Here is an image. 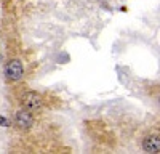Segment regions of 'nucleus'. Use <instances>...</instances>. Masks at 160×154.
Masks as SVG:
<instances>
[{
    "instance_id": "obj_1",
    "label": "nucleus",
    "mask_w": 160,
    "mask_h": 154,
    "mask_svg": "<svg viewBox=\"0 0 160 154\" xmlns=\"http://www.w3.org/2000/svg\"><path fill=\"white\" fill-rule=\"evenodd\" d=\"M21 105L24 106V109H28L31 112L40 111L43 106V98L40 96L37 92H26L21 96Z\"/></svg>"
},
{
    "instance_id": "obj_6",
    "label": "nucleus",
    "mask_w": 160,
    "mask_h": 154,
    "mask_svg": "<svg viewBox=\"0 0 160 154\" xmlns=\"http://www.w3.org/2000/svg\"><path fill=\"white\" fill-rule=\"evenodd\" d=\"M158 105H160V96H158Z\"/></svg>"
},
{
    "instance_id": "obj_5",
    "label": "nucleus",
    "mask_w": 160,
    "mask_h": 154,
    "mask_svg": "<svg viewBox=\"0 0 160 154\" xmlns=\"http://www.w3.org/2000/svg\"><path fill=\"white\" fill-rule=\"evenodd\" d=\"M0 125H2V127H8L10 122H8L7 119H3V117H0Z\"/></svg>"
},
{
    "instance_id": "obj_4",
    "label": "nucleus",
    "mask_w": 160,
    "mask_h": 154,
    "mask_svg": "<svg viewBox=\"0 0 160 154\" xmlns=\"http://www.w3.org/2000/svg\"><path fill=\"white\" fill-rule=\"evenodd\" d=\"M142 149L146 152H160V138L158 136H148V138H144Z\"/></svg>"
},
{
    "instance_id": "obj_3",
    "label": "nucleus",
    "mask_w": 160,
    "mask_h": 154,
    "mask_svg": "<svg viewBox=\"0 0 160 154\" xmlns=\"http://www.w3.org/2000/svg\"><path fill=\"white\" fill-rule=\"evenodd\" d=\"M15 124L18 128H22V130H28L34 125V116L31 111L28 109H19L15 114Z\"/></svg>"
},
{
    "instance_id": "obj_2",
    "label": "nucleus",
    "mask_w": 160,
    "mask_h": 154,
    "mask_svg": "<svg viewBox=\"0 0 160 154\" xmlns=\"http://www.w3.org/2000/svg\"><path fill=\"white\" fill-rule=\"evenodd\" d=\"M5 77L8 80H13V82H16V80H21L22 79V75H24V66H22V63L19 59H11L5 64Z\"/></svg>"
}]
</instances>
